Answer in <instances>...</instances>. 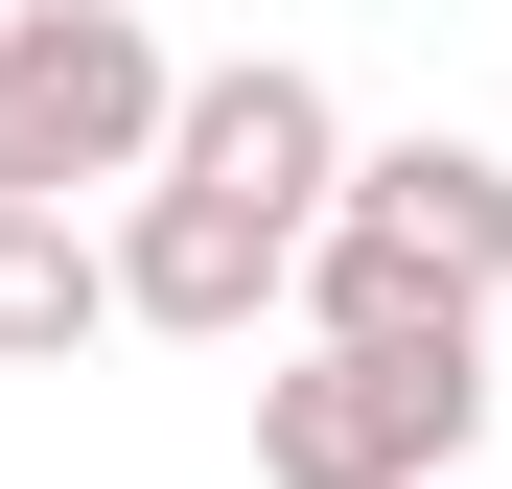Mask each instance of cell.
Here are the masks:
<instances>
[{"label":"cell","mask_w":512,"mask_h":489,"mask_svg":"<svg viewBox=\"0 0 512 489\" xmlns=\"http://www.w3.org/2000/svg\"><path fill=\"white\" fill-rule=\"evenodd\" d=\"M443 489H466V466H443Z\"/></svg>","instance_id":"52a82bcc"},{"label":"cell","mask_w":512,"mask_h":489,"mask_svg":"<svg viewBox=\"0 0 512 489\" xmlns=\"http://www.w3.org/2000/svg\"><path fill=\"white\" fill-rule=\"evenodd\" d=\"M163 163H187V187H256V210H326L350 187V117H326V70H187V94H163Z\"/></svg>","instance_id":"5b68a950"},{"label":"cell","mask_w":512,"mask_h":489,"mask_svg":"<svg viewBox=\"0 0 512 489\" xmlns=\"http://www.w3.org/2000/svg\"><path fill=\"white\" fill-rule=\"evenodd\" d=\"M94 326H117V233L47 210V187H0V373H70Z\"/></svg>","instance_id":"8992f818"},{"label":"cell","mask_w":512,"mask_h":489,"mask_svg":"<svg viewBox=\"0 0 512 489\" xmlns=\"http://www.w3.org/2000/svg\"><path fill=\"white\" fill-rule=\"evenodd\" d=\"M489 303H512V163L443 117L303 210V326H489Z\"/></svg>","instance_id":"6da1fadb"},{"label":"cell","mask_w":512,"mask_h":489,"mask_svg":"<svg viewBox=\"0 0 512 489\" xmlns=\"http://www.w3.org/2000/svg\"><path fill=\"white\" fill-rule=\"evenodd\" d=\"M163 0H24L0 24V187H47V210H94L163 163Z\"/></svg>","instance_id":"3957f363"},{"label":"cell","mask_w":512,"mask_h":489,"mask_svg":"<svg viewBox=\"0 0 512 489\" xmlns=\"http://www.w3.org/2000/svg\"><path fill=\"white\" fill-rule=\"evenodd\" d=\"M256 303H303V210L140 163V187H117V326H163V350H256Z\"/></svg>","instance_id":"277c9868"},{"label":"cell","mask_w":512,"mask_h":489,"mask_svg":"<svg viewBox=\"0 0 512 489\" xmlns=\"http://www.w3.org/2000/svg\"><path fill=\"white\" fill-rule=\"evenodd\" d=\"M489 443V326H303L256 373V489H443Z\"/></svg>","instance_id":"7a4b0ae2"}]
</instances>
